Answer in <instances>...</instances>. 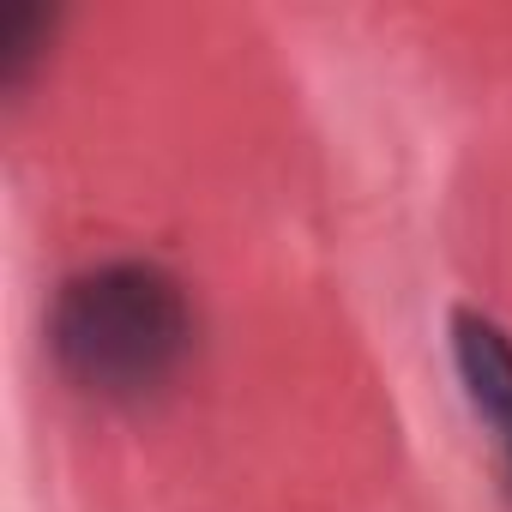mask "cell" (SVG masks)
Returning <instances> with one entry per match:
<instances>
[{"label":"cell","instance_id":"6da1fadb","mask_svg":"<svg viewBox=\"0 0 512 512\" xmlns=\"http://www.w3.org/2000/svg\"><path fill=\"white\" fill-rule=\"evenodd\" d=\"M49 344L73 386L109 404H139L181 374L193 350V308L163 266L109 260L61 284Z\"/></svg>","mask_w":512,"mask_h":512},{"label":"cell","instance_id":"7a4b0ae2","mask_svg":"<svg viewBox=\"0 0 512 512\" xmlns=\"http://www.w3.org/2000/svg\"><path fill=\"white\" fill-rule=\"evenodd\" d=\"M452 368H458L470 410L494 428V446L512 470V338L488 314L458 308L452 314Z\"/></svg>","mask_w":512,"mask_h":512},{"label":"cell","instance_id":"3957f363","mask_svg":"<svg viewBox=\"0 0 512 512\" xmlns=\"http://www.w3.org/2000/svg\"><path fill=\"white\" fill-rule=\"evenodd\" d=\"M43 31H49V13H43V7H0V67H7L13 85H19L25 67L37 61L31 43H43Z\"/></svg>","mask_w":512,"mask_h":512}]
</instances>
